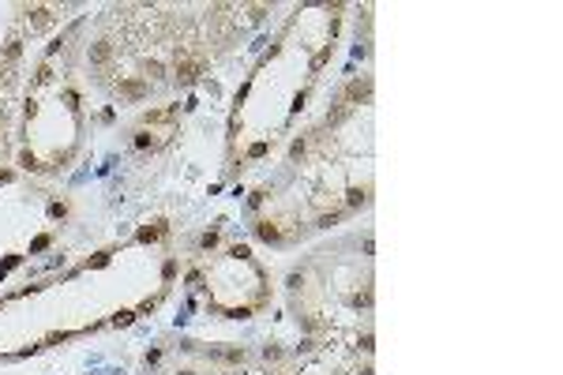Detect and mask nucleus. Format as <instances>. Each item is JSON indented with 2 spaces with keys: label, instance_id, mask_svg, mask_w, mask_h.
<instances>
[{
  "label": "nucleus",
  "instance_id": "1",
  "mask_svg": "<svg viewBox=\"0 0 563 375\" xmlns=\"http://www.w3.org/2000/svg\"><path fill=\"white\" fill-rule=\"evenodd\" d=\"M207 53L192 8H117L95 26L87 71L109 98L140 102L196 79Z\"/></svg>",
  "mask_w": 563,
  "mask_h": 375
},
{
  "label": "nucleus",
  "instance_id": "2",
  "mask_svg": "<svg viewBox=\"0 0 563 375\" xmlns=\"http://www.w3.org/2000/svg\"><path fill=\"white\" fill-rule=\"evenodd\" d=\"M361 109H346L339 121H327V132L301 146L294 162L263 191L267 214L256 230L267 241L286 244L289 236L323 230L327 222L365 203L368 166H361Z\"/></svg>",
  "mask_w": 563,
  "mask_h": 375
},
{
  "label": "nucleus",
  "instance_id": "3",
  "mask_svg": "<svg viewBox=\"0 0 563 375\" xmlns=\"http://www.w3.org/2000/svg\"><path fill=\"white\" fill-rule=\"evenodd\" d=\"M87 132V79L71 42L53 45L26 87L23 162L26 169H65Z\"/></svg>",
  "mask_w": 563,
  "mask_h": 375
},
{
  "label": "nucleus",
  "instance_id": "4",
  "mask_svg": "<svg viewBox=\"0 0 563 375\" xmlns=\"http://www.w3.org/2000/svg\"><path fill=\"white\" fill-rule=\"evenodd\" d=\"M368 255L316 252L305 271L294 274V308L308 331H361L368 316Z\"/></svg>",
  "mask_w": 563,
  "mask_h": 375
},
{
  "label": "nucleus",
  "instance_id": "5",
  "mask_svg": "<svg viewBox=\"0 0 563 375\" xmlns=\"http://www.w3.org/2000/svg\"><path fill=\"white\" fill-rule=\"evenodd\" d=\"M162 375H294V372H286L282 364L256 361V356L241 350H211V353L188 350V356L174 372H162Z\"/></svg>",
  "mask_w": 563,
  "mask_h": 375
},
{
  "label": "nucleus",
  "instance_id": "6",
  "mask_svg": "<svg viewBox=\"0 0 563 375\" xmlns=\"http://www.w3.org/2000/svg\"><path fill=\"white\" fill-rule=\"evenodd\" d=\"M23 20H15L0 34V143L8 135V124H12V102H15V87L23 79Z\"/></svg>",
  "mask_w": 563,
  "mask_h": 375
}]
</instances>
